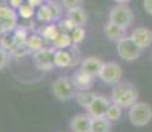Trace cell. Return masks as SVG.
<instances>
[{
  "instance_id": "obj_1",
  "label": "cell",
  "mask_w": 152,
  "mask_h": 132,
  "mask_svg": "<svg viewBox=\"0 0 152 132\" xmlns=\"http://www.w3.org/2000/svg\"><path fill=\"white\" fill-rule=\"evenodd\" d=\"M138 90L130 82H119L114 86L111 93V102L122 108H130L138 101Z\"/></svg>"
},
{
  "instance_id": "obj_2",
  "label": "cell",
  "mask_w": 152,
  "mask_h": 132,
  "mask_svg": "<svg viewBox=\"0 0 152 132\" xmlns=\"http://www.w3.org/2000/svg\"><path fill=\"white\" fill-rule=\"evenodd\" d=\"M128 119L135 127H144L152 120V107L144 102H136L130 107Z\"/></svg>"
},
{
  "instance_id": "obj_3",
  "label": "cell",
  "mask_w": 152,
  "mask_h": 132,
  "mask_svg": "<svg viewBox=\"0 0 152 132\" xmlns=\"http://www.w3.org/2000/svg\"><path fill=\"white\" fill-rule=\"evenodd\" d=\"M143 49H140L136 42L132 40V37H123L119 41H116V53L124 61H135L139 58Z\"/></svg>"
},
{
  "instance_id": "obj_4",
  "label": "cell",
  "mask_w": 152,
  "mask_h": 132,
  "mask_svg": "<svg viewBox=\"0 0 152 132\" xmlns=\"http://www.w3.org/2000/svg\"><path fill=\"white\" fill-rule=\"evenodd\" d=\"M52 93L58 101L66 102L75 96V89L69 77H60L52 83Z\"/></svg>"
},
{
  "instance_id": "obj_5",
  "label": "cell",
  "mask_w": 152,
  "mask_h": 132,
  "mask_svg": "<svg viewBox=\"0 0 152 132\" xmlns=\"http://www.w3.org/2000/svg\"><path fill=\"white\" fill-rule=\"evenodd\" d=\"M109 19H110V21L115 23V24H118V25L127 29L128 26H131L134 23V12L131 11V8L128 7V5L119 4V5H115V7L110 11Z\"/></svg>"
},
{
  "instance_id": "obj_6",
  "label": "cell",
  "mask_w": 152,
  "mask_h": 132,
  "mask_svg": "<svg viewBox=\"0 0 152 132\" xmlns=\"http://www.w3.org/2000/svg\"><path fill=\"white\" fill-rule=\"evenodd\" d=\"M98 77L104 83L115 86L116 83L122 82L123 70H122V66L116 62H103V66H102L101 73H99Z\"/></svg>"
},
{
  "instance_id": "obj_7",
  "label": "cell",
  "mask_w": 152,
  "mask_h": 132,
  "mask_svg": "<svg viewBox=\"0 0 152 132\" xmlns=\"http://www.w3.org/2000/svg\"><path fill=\"white\" fill-rule=\"evenodd\" d=\"M57 49L54 48H44L42 50L34 52L33 53V61L37 69L42 70V71H49L52 70L54 65V53Z\"/></svg>"
},
{
  "instance_id": "obj_8",
  "label": "cell",
  "mask_w": 152,
  "mask_h": 132,
  "mask_svg": "<svg viewBox=\"0 0 152 132\" xmlns=\"http://www.w3.org/2000/svg\"><path fill=\"white\" fill-rule=\"evenodd\" d=\"M78 61V52L77 44H73L70 46V50L68 49H57L54 53V65L57 67H69L75 65Z\"/></svg>"
},
{
  "instance_id": "obj_9",
  "label": "cell",
  "mask_w": 152,
  "mask_h": 132,
  "mask_svg": "<svg viewBox=\"0 0 152 132\" xmlns=\"http://www.w3.org/2000/svg\"><path fill=\"white\" fill-rule=\"evenodd\" d=\"M17 15L12 7L0 5V31L3 33H11L17 28Z\"/></svg>"
},
{
  "instance_id": "obj_10",
  "label": "cell",
  "mask_w": 152,
  "mask_h": 132,
  "mask_svg": "<svg viewBox=\"0 0 152 132\" xmlns=\"http://www.w3.org/2000/svg\"><path fill=\"white\" fill-rule=\"evenodd\" d=\"M94 78L93 75H90L89 73L83 71L82 69H78L77 71L73 73V75L70 77L72 83L74 86L75 90L78 91H83V90H90L94 85Z\"/></svg>"
},
{
  "instance_id": "obj_11",
  "label": "cell",
  "mask_w": 152,
  "mask_h": 132,
  "mask_svg": "<svg viewBox=\"0 0 152 132\" xmlns=\"http://www.w3.org/2000/svg\"><path fill=\"white\" fill-rule=\"evenodd\" d=\"M111 104V101L107 99L106 96L102 95H97L94 98V101L91 102V104L86 108L87 114H89L91 118H98V116H104L107 108Z\"/></svg>"
},
{
  "instance_id": "obj_12",
  "label": "cell",
  "mask_w": 152,
  "mask_h": 132,
  "mask_svg": "<svg viewBox=\"0 0 152 132\" xmlns=\"http://www.w3.org/2000/svg\"><path fill=\"white\" fill-rule=\"evenodd\" d=\"M131 37L132 40L136 42V45L139 46L140 49H145L152 44V31L148 28H136L132 31L131 33Z\"/></svg>"
},
{
  "instance_id": "obj_13",
  "label": "cell",
  "mask_w": 152,
  "mask_h": 132,
  "mask_svg": "<svg viewBox=\"0 0 152 132\" xmlns=\"http://www.w3.org/2000/svg\"><path fill=\"white\" fill-rule=\"evenodd\" d=\"M93 118L89 114H80L70 120V130L73 132H90Z\"/></svg>"
},
{
  "instance_id": "obj_14",
  "label": "cell",
  "mask_w": 152,
  "mask_h": 132,
  "mask_svg": "<svg viewBox=\"0 0 152 132\" xmlns=\"http://www.w3.org/2000/svg\"><path fill=\"white\" fill-rule=\"evenodd\" d=\"M102 66H103L102 60H99L98 57H93V55L83 58V60L81 61V69H82L83 71L89 73L93 77H98L99 73H101Z\"/></svg>"
},
{
  "instance_id": "obj_15",
  "label": "cell",
  "mask_w": 152,
  "mask_h": 132,
  "mask_svg": "<svg viewBox=\"0 0 152 132\" xmlns=\"http://www.w3.org/2000/svg\"><path fill=\"white\" fill-rule=\"evenodd\" d=\"M126 31H127L126 28L115 24V23H113V21H109L103 28L104 36L111 41H119L121 39L126 37Z\"/></svg>"
},
{
  "instance_id": "obj_16",
  "label": "cell",
  "mask_w": 152,
  "mask_h": 132,
  "mask_svg": "<svg viewBox=\"0 0 152 132\" xmlns=\"http://www.w3.org/2000/svg\"><path fill=\"white\" fill-rule=\"evenodd\" d=\"M66 17H69L72 21H74L77 26H83L85 24H86L87 19H89V16H87V12L83 9L82 7L74 8V9H69L68 11V15H66Z\"/></svg>"
},
{
  "instance_id": "obj_17",
  "label": "cell",
  "mask_w": 152,
  "mask_h": 132,
  "mask_svg": "<svg viewBox=\"0 0 152 132\" xmlns=\"http://www.w3.org/2000/svg\"><path fill=\"white\" fill-rule=\"evenodd\" d=\"M40 34H41L42 39L45 41L53 44L54 41L57 40V37L61 34V31H60V28H58V25H56L54 23H50V24L44 26L41 31H40Z\"/></svg>"
},
{
  "instance_id": "obj_18",
  "label": "cell",
  "mask_w": 152,
  "mask_h": 132,
  "mask_svg": "<svg viewBox=\"0 0 152 132\" xmlns=\"http://www.w3.org/2000/svg\"><path fill=\"white\" fill-rule=\"evenodd\" d=\"M111 123L106 116H98L93 118L91 120V130L90 132H110L111 131Z\"/></svg>"
},
{
  "instance_id": "obj_19",
  "label": "cell",
  "mask_w": 152,
  "mask_h": 132,
  "mask_svg": "<svg viewBox=\"0 0 152 132\" xmlns=\"http://www.w3.org/2000/svg\"><path fill=\"white\" fill-rule=\"evenodd\" d=\"M95 94L89 91V90H83V91H77L75 93V101H77V103L81 106V107H85L87 108L90 104H91V102L94 101L95 98Z\"/></svg>"
},
{
  "instance_id": "obj_20",
  "label": "cell",
  "mask_w": 152,
  "mask_h": 132,
  "mask_svg": "<svg viewBox=\"0 0 152 132\" xmlns=\"http://www.w3.org/2000/svg\"><path fill=\"white\" fill-rule=\"evenodd\" d=\"M27 45L31 49V52H39L45 48V42L41 34H31L27 40Z\"/></svg>"
},
{
  "instance_id": "obj_21",
  "label": "cell",
  "mask_w": 152,
  "mask_h": 132,
  "mask_svg": "<svg viewBox=\"0 0 152 132\" xmlns=\"http://www.w3.org/2000/svg\"><path fill=\"white\" fill-rule=\"evenodd\" d=\"M37 19H39V21L41 23H48V24H50V23H53V15H52V11L50 8H49L48 3L46 4H42L39 7V9H37Z\"/></svg>"
},
{
  "instance_id": "obj_22",
  "label": "cell",
  "mask_w": 152,
  "mask_h": 132,
  "mask_svg": "<svg viewBox=\"0 0 152 132\" xmlns=\"http://www.w3.org/2000/svg\"><path fill=\"white\" fill-rule=\"evenodd\" d=\"M72 45H73V40L69 33H61L57 37V40L53 42V46L56 49H69Z\"/></svg>"
},
{
  "instance_id": "obj_23",
  "label": "cell",
  "mask_w": 152,
  "mask_h": 132,
  "mask_svg": "<svg viewBox=\"0 0 152 132\" xmlns=\"http://www.w3.org/2000/svg\"><path fill=\"white\" fill-rule=\"evenodd\" d=\"M104 116H106L110 122H118V120L122 118V107L115 103H111L109 106V108H107Z\"/></svg>"
},
{
  "instance_id": "obj_24",
  "label": "cell",
  "mask_w": 152,
  "mask_h": 132,
  "mask_svg": "<svg viewBox=\"0 0 152 132\" xmlns=\"http://www.w3.org/2000/svg\"><path fill=\"white\" fill-rule=\"evenodd\" d=\"M16 45H17V41L15 39L13 34H11V33H3L1 34L0 46H1L3 49H5L7 52H11Z\"/></svg>"
},
{
  "instance_id": "obj_25",
  "label": "cell",
  "mask_w": 152,
  "mask_h": 132,
  "mask_svg": "<svg viewBox=\"0 0 152 132\" xmlns=\"http://www.w3.org/2000/svg\"><path fill=\"white\" fill-rule=\"evenodd\" d=\"M31 53V49L28 48L27 42H23V44H17L16 46L10 52V55H12L15 58H21L24 55H28Z\"/></svg>"
},
{
  "instance_id": "obj_26",
  "label": "cell",
  "mask_w": 152,
  "mask_h": 132,
  "mask_svg": "<svg viewBox=\"0 0 152 132\" xmlns=\"http://www.w3.org/2000/svg\"><path fill=\"white\" fill-rule=\"evenodd\" d=\"M13 36H15V39H16L17 44L27 42V40L29 37L28 28H25V26H17V28L13 31Z\"/></svg>"
},
{
  "instance_id": "obj_27",
  "label": "cell",
  "mask_w": 152,
  "mask_h": 132,
  "mask_svg": "<svg viewBox=\"0 0 152 132\" xmlns=\"http://www.w3.org/2000/svg\"><path fill=\"white\" fill-rule=\"evenodd\" d=\"M49 5V8H50L52 11V15H53V21H57V20H60L61 15H62V7L64 5H61L58 1H54V0H49V1H46Z\"/></svg>"
},
{
  "instance_id": "obj_28",
  "label": "cell",
  "mask_w": 152,
  "mask_h": 132,
  "mask_svg": "<svg viewBox=\"0 0 152 132\" xmlns=\"http://www.w3.org/2000/svg\"><path fill=\"white\" fill-rule=\"evenodd\" d=\"M75 26H77L75 23L72 21L69 17H66V19H64V20H60V23H58V28H60L61 33H69L70 34Z\"/></svg>"
},
{
  "instance_id": "obj_29",
  "label": "cell",
  "mask_w": 152,
  "mask_h": 132,
  "mask_svg": "<svg viewBox=\"0 0 152 132\" xmlns=\"http://www.w3.org/2000/svg\"><path fill=\"white\" fill-rule=\"evenodd\" d=\"M70 36H72V40H73V44H80L82 42L85 40V36H86V32H85V29L82 26H75L74 29H73V32L70 33Z\"/></svg>"
},
{
  "instance_id": "obj_30",
  "label": "cell",
  "mask_w": 152,
  "mask_h": 132,
  "mask_svg": "<svg viewBox=\"0 0 152 132\" xmlns=\"http://www.w3.org/2000/svg\"><path fill=\"white\" fill-rule=\"evenodd\" d=\"M17 13H19L20 17H23V19H25V20L32 19V17L34 16V8L29 4H23L21 7L19 8Z\"/></svg>"
},
{
  "instance_id": "obj_31",
  "label": "cell",
  "mask_w": 152,
  "mask_h": 132,
  "mask_svg": "<svg viewBox=\"0 0 152 132\" xmlns=\"http://www.w3.org/2000/svg\"><path fill=\"white\" fill-rule=\"evenodd\" d=\"M83 0H62V5L66 9H74V8L82 7Z\"/></svg>"
},
{
  "instance_id": "obj_32",
  "label": "cell",
  "mask_w": 152,
  "mask_h": 132,
  "mask_svg": "<svg viewBox=\"0 0 152 132\" xmlns=\"http://www.w3.org/2000/svg\"><path fill=\"white\" fill-rule=\"evenodd\" d=\"M8 57H10V54L7 53V50H5V49H3L1 46H0V70L4 69V67L7 66Z\"/></svg>"
},
{
  "instance_id": "obj_33",
  "label": "cell",
  "mask_w": 152,
  "mask_h": 132,
  "mask_svg": "<svg viewBox=\"0 0 152 132\" xmlns=\"http://www.w3.org/2000/svg\"><path fill=\"white\" fill-rule=\"evenodd\" d=\"M143 4H144L145 12L152 16V0H143Z\"/></svg>"
},
{
  "instance_id": "obj_34",
  "label": "cell",
  "mask_w": 152,
  "mask_h": 132,
  "mask_svg": "<svg viewBox=\"0 0 152 132\" xmlns=\"http://www.w3.org/2000/svg\"><path fill=\"white\" fill-rule=\"evenodd\" d=\"M23 3H24V0H10V4L13 9H19L23 5Z\"/></svg>"
},
{
  "instance_id": "obj_35",
  "label": "cell",
  "mask_w": 152,
  "mask_h": 132,
  "mask_svg": "<svg viewBox=\"0 0 152 132\" xmlns=\"http://www.w3.org/2000/svg\"><path fill=\"white\" fill-rule=\"evenodd\" d=\"M27 1H28L29 5H32L33 8H36V7H40V5H42L44 0H27Z\"/></svg>"
},
{
  "instance_id": "obj_36",
  "label": "cell",
  "mask_w": 152,
  "mask_h": 132,
  "mask_svg": "<svg viewBox=\"0 0 152 132\" xmlns=\"http://www.w3.org/2000/svg\"><path fill=\"white\" fill-rule=\"evenodd\" d=\"M114 1L118 3V4H128L131 0H114Z\"/></svg>"
},
{
  "instance_id": "obj_37",
  "label": "cell",
  "mask_w": 152,
  "mask_h": 132,
  "mask_svg": "<svg viewBox=\"0 0 152 132\" xmlns=\"http://www.w3.org/2000/svg\"><path fill=\"white\" fill-rule=\"evenodd\" d=\"M1 34H3V32H1V31H0V39H1Z\"/></svg>"
},
{
  "instance_id": "obj_38",
  "label": "cell",
  "mask_w": 152,
  "mask_h": 132,
  "mask_svg": "<svg viewBox=\"0 0 152 132\" xmlns=\"http://www.w3.org/2000/svg\"><path fill=\"white\" fill-rule=\"evenodd\" d=\"M44 1H49V0H44Z\"/></svg>"
}]
</instances>
